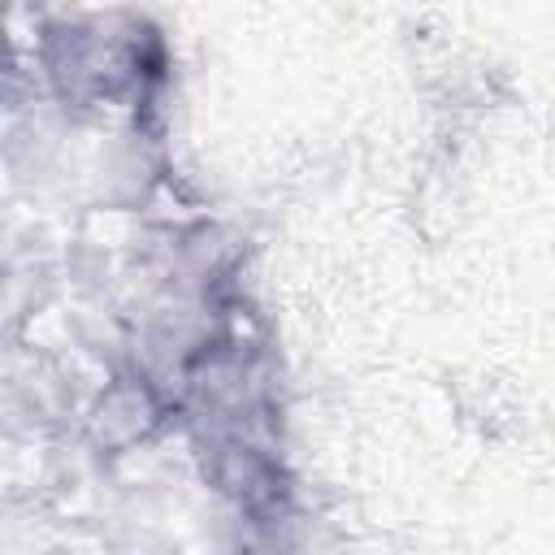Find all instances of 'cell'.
I'll return each mask as SVG.
<instances>
[{"mask_svg":"<svg viewBox=\"0 0 555 555\" xmlns=\"http://www.w3.org/2000/svg\"><path fill=\"white\" fill-rule=\"evenodd\" d=\"M178 416L169 412V403L134 373H117L82 412L78 421V438L104 460H121L147 442H156Z\"/></svg>","mask_w":555,"mask_h":555,"instance_id":"obj_1","label":"cell"}]
</instances>
